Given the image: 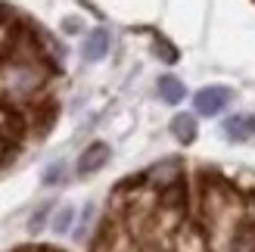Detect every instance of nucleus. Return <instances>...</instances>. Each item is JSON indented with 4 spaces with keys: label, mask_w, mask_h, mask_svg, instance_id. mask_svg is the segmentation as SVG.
<instances>
[{
    "label": "nucleus",
    "mask_w": 255,
    "mask_h": 252,
    "mask_svg": "<svg viewBox=\"0 0 255 252\" xmlns=\"http://www.w3.org/2000/svg\"><path fill=\"white\" fill-rule=\"evenodd\" d=\"M59 178H62V162H56V165L44 174V181H47V184H53V181H59Z\"/></svg>",
    "instance_id": "nucleus-9"
},
{
    "label": "nucleus",
    "mask_w": 255,
    "mask_h": 252,
    "mask_svg": "<svg viewBox=\"0 0 255 252\" xmlns=\"http://www.w3.org/2000/svg\"><path fill=\"white\" fill-rule=\"evenodd\" d=\"M171 134H174L181 143H193V140H196V119L187 116V112L174 116V119H171Z\"/></svg>",
    "instance_id": "nucleus-4"
},
{
    "label": "nucleus",
    "mask_w": 255,
    "mask_h": 252,
    "mask_svg": "<svg viewBox=\"0 0 255 252\" xmlns=\"http://www.w3.org/2000/svg\"><path fill=\"white\" fill-rule=\"evenodd\" d=\"M72 215H75V212L66 206V209H59V215H56V221H53V231L56 234H66L69 228H72Z\"/></svg>",
    "instance_id": "nucleus-8"
},
{
    "label": "nucleus",
    "mask_w": 255,
    "mask_h": 252,
    "mask_svg": "<svg viewBox=\"0 0 255 252\" xmlns=\"http://www.w3.org/2000/svg\"><path fill=\"white\" fill-rule=\"evenodd\" d=\"M159 94L165 103H181L184 100V84L174 78V75H165V78H159Z\"/></svg>",
    "instance_id": "nucleus-6"
},
{
    "label": "nucleus",
    "mask_w": 255,
    "mask_h": 252,
    "mask_svg": "<svg viewBox=\"0 0 255 252\" xmlns=\"http://www.w3.org/2000/svg\"><path fill=\"white\" fill-rule=\"evenodd\" d=\"M149 181H162V184L177 181V162H162V165H156L149 171Z\"/></svg>",
    "instance_id": "nucleus-7"
},
{
    "label": "nucleus",
    "mask_w": 255,
    "mask_h": 252,
    "mask_svg": "<svg viewBox=\"0 0 255 252\" xmlns=\"http://www.w3.org/2000/svg\"><path fill=\"white\" fill-rule=\"evenodd\" d=\"M109 53V31L106 28H94L84 41V56L87 59H103Z\"/></svg>",
    "instance_id": "nucleus-3"
},
{
    "label": "nucleus",
    "mask_w": 255,
    "mask_h": 252,
    "mask_svg": "<svg viewBox=\"0 0 255 252\" xmlns=\"http://www.w3.org/2000/svg\"><path fill=\"white\" fill-rule=\"evenodd\" d=\"M109 156H112V149L106 146V143H91L81 153V159H78V171L81 174H91V171H100L109 162Z\"/></svg>",
    "instance_id": "nucleus-2"
},
{
    "label": "nucleus",
    "mask_w": 255,
    "mask_h": 252,
    "mask_svg": "<svg viewBox=\"0 0 255 252\" xmlns=\"http://www.w3.org/2000/svg\"><path fill=\"white\" fill-rule=\"evenodd\" d=\"M224 131L234 137V140H246V137H252L255 134V119H249V116H237V119H231L224 125Z\"/></svg>",
    "instance_id": "nucleus-5"
},
{
    "label": "nucleus",
    "mask_w": 255,
    "mask_h": 252,
    "mask_svg": "<svg viewBox=\"0 0 255 252\" xmlns=\"http://www.w3.org/2000/svg\"><path fill=\"white\" fill-rule=\"evenodd\" d=\"M227 100H231V91H227V87H202L193 103H196L199 116H218V112L227 106Z\"/></svg>",
    "instance_id": "nucleus-1"
}]
</instances>
